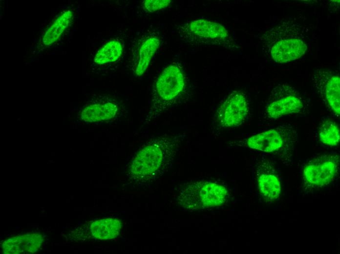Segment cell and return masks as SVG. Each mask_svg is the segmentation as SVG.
Masks as SVG:
<instances>
[{"label":"cell","mask_w":340,"mask_h":254,"mask_svg":"<svg viewBox=\"0 0 340 254\" xmlns=\"http://www.w3.org/2000/svg\"><path fill=\"white\" fill-rule=\"evenodd\" d=\"M303 97L294 87L279 84L271 91L265 106V117L276 119L284 115L298 113L304 107Z\"/></svg>","instance_id":"obj_8"},{"label":"cell","mask_w":340,"mask_h":254,"mask_svg":"<svg viewBox=\"0 0 340 254\" xmlns=\"http://www.w3.org/2000/svg\"><path fill=\"white\" fill-rule=\"evenodd\" d=\"M160 44L159 38L148 35L141 37L133 48L131 68L135 76H142Z\"/></svg>","instance_id":"obj_14"},{"label":"cell","mask_w":340,"mask_h":254,"mask_svg":"<svg viewBox=\"0 0 340 254\" xmlns=\"http://www.w3.org/2000/svg\"><path fill=\"white\" fill-rule=\"evenodd\" d=\"M184 41L198 45L233 47L234 41L224 26L219 23L200 19L187 22L178 29Z\"/></svg>","instance_id":"obj_6"},{"label":"cell","mask_w":340,"mask_h":254,"mask_svg":"<svg viewBox=\"0 0 340 254\" xmlns=\"http://www.w3.org/2000/svg\"><path fill=\"white\" fill-rule=\"evenodd\" d=\"M123 108L116 100L104 97L84 106L80 111L79 118L86 123L111 121L120 115Z\"/></svg>","instance_id":"obj_13"},{"label":"cell","mask_w":340,"mask_h":254,"mask_svg":"<svg viewBox=\"0 0 340 254\" xmlns=\"http://www.w3.org/2000/svg\"><path fill=\"white\" fill-rule=\"evenodd\" d=\"M121 227V221L117 219L96 220L87 222L71 231L70 237L77 241L111 239L118 235Z\"/></svg>","instance_id":"obj_12"},{"label":"cell","mask_w":340,"mask_h":254,"mask_svg":"<svg viewBox=\"0 0 340 254\" xmlns=\"http://www.w3.org/2000/svg\"><path fill=\"white\" fill-rule=\"evenodd\" d=\"M186 79L179 65L173 64L166 67L155 82L149 109L144 124L155 122L165 112L174 106L186 90Z\"/></svg>","instance_id":"obj_3"},{"label":"cell","mask_w":340,"mask_h":254,"mask_svg":"<svg viewBox=\"0 0 340 254\" xmlns=\"http://www.w3.org/2000/svg\"><path fill=\"white\" fill-rule=\"evenodd\" d=\"M314 85L321 100L337 117L340 113V78L330 69H318L312 75Z\"/></svg>","instance_id":"obj_10"},{"label":"cell","mask_w":340,"mask_h":254,"mask_svg":"<svg viewBox=\"0 0 340 254\" xmlns=\"http://www.w3.org/2000/svg\"><path fill=\"white\" fill-rule=\"evenodd\" d=\"M123 52L121 42L113 40L104 45L96 54L94 61L99 64L111 63L117 60Z\"/></svg>","instance_id":"obj_17"},{"label":"cell","mask_w":340,"mask_h":254,"mask_svg":"<svg viewBox=\"0 0 340 254\" xmlns=\"http://www.w3.org/2000/svg\"><path fill=\"white\" fill-rule=\"evenodd\" d=\"M340 129L337 123L331 119L324 121L319 130V137L322 144L334 147L340 143Z\"/></svg>","instance_id":"obj_18"},{"label":"cell","mask_w":340,"mask_h":254,"mask_svg":"<svg viewBox=\"0 0 340 254\" xmlns=\"http://www.w3.org/2000/svg\"><path fill=\"white\" fill-rule=\"evenodd\" d=\"M171 2L170 0H145L142 6L146 11L154 12L167 7Z\"/></svg>","instance_id":"obj_19"},{"label":"cell","mask_w":340,"mask_h":254,"mask_svg":"<svg viewBox=\"0 0 340 254\" xmlns=\"http://www.w3.org/2000/svg\"><path fill=\"white\" fill-rule=\"evenodd\" d=\"M253 175L262 201L270 204L276 200L281 193V184L271 162L264 158L258 160L254 167Z\"/></svg>","instance_id":"obj_11"},{"label":"cell","mask_w":340,"mask_h":254,"mask_svg":"<svg viewBox=\"0 0 340 254\" xmlns=\"http://www.w3.org/2000/svg\"><path fill=\"white\" fill-rule=\"evenodd\" d=\"M297 137L295 127L284 124L249 137L246 144L252 149L275 154L288 165L291 162Z\"/></svg>","instance_id":"obj_5"},{"label":"cell","mask_w":340,"mask_h":254,"mask_svg":"<svg viewBox=\"0 0 340 254\" xmlns=\"http://www.w3.org/2000/svg\"><path fill=\"white\" fill-rule=\"evenodd\" d=\"M249 103L243 92L234 91L229 94L218 108L215 114L218 126L232 128L242 125L249 112Z\"/></svg>","instance_id":"obj_9"},{"label":"cell","mask_w":340,"mask_h":254,"mask_svg":"<svg viewBox=\"0 0 340 254\" xmlns=\"http://www.w3.org/2000/svg\"><path fill=\"white\" fill-rule=\"evenodd\" d=\"M229 197V191L223 185L201 180L185 184L179 192L177 201L184 209L193 211L222 205Z\"/></svg>","instance_id":"obj_4"},{"label":"cell","mask_w":340,"mask_h":254,"mask_svg":"<svg viewBox=\"0 0 340 254\" xmlns=\"http://www.w3.org/2000/svg\"><path fill=\"white\" fill-rule=\"evenodd\" d=\"M44 236L39 232L23 233L10 237L2 242L5 254H34L42 248Z\"/></svg>","instance_id":"obj_15"},{"label":"cell","mask_w":340,"mask_h":254,"mask_svg":"<svg viewBox=\"0 0 340 254\" xmlns=\"http://www.w3.org/2000/svg\"><path fill=\"white\" fill-rule=\"evenodd\" d=\"M73 13L70 10L64 11L46 30L42 42L48 46L57 41L71 22Z\"/></svg>","instance_id":"obj_16"},{"label":"cell","mask_w":340,"mask_h":254,"mask_svg":"<svg viewBox=\"0 0 340 254\" xmlns=\"http://www.w3.org/2000/svg\"><path fill=\"white\" fill-rule=\"evenodd\" d=\"M340 157L338 153L320 155L308 161L303 166L301 180L307 193L326 187L338 177Z\"/></svg>","instance_id":"obj_7"},{"label":"cell","mask_w":340,"mask_h":254,"mask_svg":"<svg viewBox=\"0 0 340 254\" xmlns=\"http://www.w3.org/2000/svg\"><path fill=\"white\" fill-rule=\"evenodd\" d=\"M184 134L164 135L150 139L136 153L128 167V181L146 185L168 169L180 147Z\"/></svg>","instance_id":"obj_1"},{"label":"cell","mask_w":340,"mask_h":254,"mask_svg":"<svg viewBox=\"0 0 340 254\" xmlns=\"http://www.w3.org/2000/svg\"><path fill=\"white\" fill-rule=\"evenodd\" d=\"M307 29L292 20L281 22L261 36L262 50L271 59L282 64L302 56L308 48Z\"/></svg>","instance_id":"obj_2"}]
</instances>
